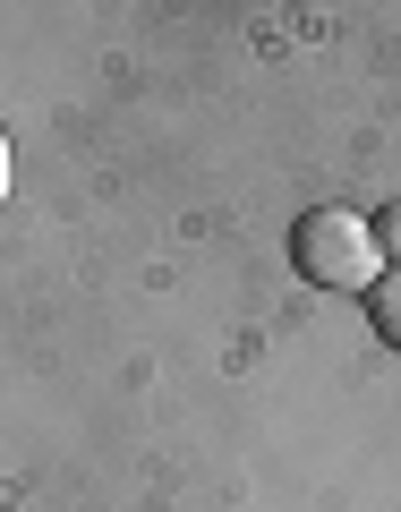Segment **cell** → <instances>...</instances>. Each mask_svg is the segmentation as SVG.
Segmentation results:
<instances>
[{"label": "cell", "mask_w": 401, "mask_h": 512, "mask_svg": "<svg viewBox=\"0 0 401 512\" xmlns=\"http://www.w3.org/2000/svg\"><path fill=\"white\" fill-rule=\"evenodd\" d=\"M376 256H393V265H401V197L376 214Z\"/></svg>", "instance_id": "obj_3"}, {"label": "cell", "mask_w": 401, "mask_h": 512, "mask_svg": "<svg viewBox=\"0 0 401 512\" xmlns=\"http://www.w3.org/2000/svg\"><path fill=\"white\" fill-rule=\"evenodd\" d=\"M0 197H9V128H0Z\"/></svg>", "instance_id": "obj_4"}, {"label": "cell", "mask_w": 401, "mask_h": 512, "mask_svg": "<svg viewBox=\"0 0 401 512\" xmlns=\"http://www.w3.org/2000/svg\"><path fill=\"white\" fill-rule=\"evenodd\" d=\"M291 265L308 291H376L384 256H376V222H359L350 205H316L291 222Z\"/></svg>", "instance_id": "obj_1"}, {"label": "cell", "mask_w": 401, "mask_h": 512, "mask_svg": "<svg viewBox=\"0 0 401 512\" xmlns=\"http://www.w3.org/2000/svg\"><path fill=\"white\" fill-rule=\"evenodd\" d=\"M367 325H376L384 350H401V265H384L376 291H367Z\"/></svg>", "instance_id": "obj_2"}]
</instances>
